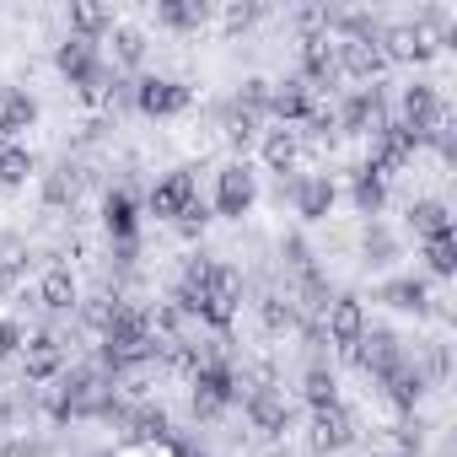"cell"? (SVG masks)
<instances>
[{
    "label": "cell",
    "instance_id": "cell-38",
    "mask_svg": "<svg viewBox=\"0 0 457 457\" xmlns=\"http://www.w3.org/2000/svg\"><path fill=\"white\" fill-rule=\"evenodd\" d=\"M398 253V243L382 232V226H371V232H366V264H387Z\"/></svg>",
    "mask_w": 457,
    "mask_h": 457
},
{
    "label": "cell",
    "instance_id": "cell-42",
    "mask_svg": "<svg viewBox=\"0 0 457 457\" xmlns=\"http://www.w3.org/2000/svg\"><path fill=\"white\" fill-rule=\"evenodd\" d=\"M280 253H286V264H291L296 275H312V253H307V243H302V237H286V248H280Z\"/></svg>",
    "mask_w": 457,
    "mask_h": 457
},
{
    "label": "cell",
    "instance_id": "cell-23",
    "mask_svg": "<svg viewBox=\"0 0 457 457\" xmlns=\"http://www.w3.org/2000/svg\"><path fill=\"white\" fill-rule=\"evenodd\" d=\"M409 226H414V237H446L452 232V210L441 204V199H414L409 204Z\"/></svg>",
    "mask_w": 457,
    "mask_h": 457
},
{
    "label": "cell",
    "instance_id": "cell-5",
    "mask_svg": "<svg viewBox=\"0 0 457 457\" xmlns=\"http://www.w3.org/2000/svg\"><path fill=\"white\" fill-rule=\"evenodd\" d=\"M135 108H140L145 119H172V113L188 108V87H178V81H167V76H145V81L135 87Z\"/></svg>",
    "mask_w": 457,
    "mask_h": 457
},
{
    "label": "cell",
    "instance_id": "cell-9",
    "mask_svg": "<svg viewBox=\"0 0 457 457\" xmlns=\"http://www.w3.org/2000/svg\"><path fill=\"white\" fill-rule=\"evenodd\" d=\"M334 49H339V71L355 76V81H371V87H377V76L387 71V54H382L377 38H345V44H334Z\"/></svg>",
    "mask_w": 457,
    "mask_h": 457
},
{
    "label": "cell",
    "instance_id": "cell-45",
    "mask_svg": "<svg viewBox=\"0 0 457 457\" xmlns=\"http://www.w3.org/2000/svg\"><path fill=\"white\" fill-rule=\"evenodd\" d=\"M12 140H17V135H12V129H6V124H0V151H6V145H12Z\"/></svg>",
    "mask_w": 457,
    "mask_h": 457
},
{
    "label": "cell",
    "instance_id": "cell-33",
    "mask_svg": "<svg viewBox=\"0 0 457 457\" xmlns=\"http://www.w3.org/2000/svg\"><path fill=\"white\" fill-rule=\"evenodd\" d=\"M302 393H307V403H312V409H334V403H339V382H334V371H323V366H312V371H307Z\"/></svg>",
    "mask_w": 457,
    "mask_h": 457
},
{
    "label": "cell",
    "instance_id": "cell-7",
    "mask_svg": "<svg viewBox=\"0 0 457 457\" xmlns=\"http://www.w3.org/2000/svg\"><path fill=\"white\" fill-rule=\"evenodd\" d=\"M350 355H355V361H361V371H366V377H377V382H382L393 366H403V350H398V339H393L387 328H366V334H361V345H355Z\"/></svg>",
    "mask_w": 457,
    "mask_h": 457
},
{
    "label": "cell",
    "instance_id": "cell-10",
    "mask_svg": "<svg viewBox=\"0 0 457 457\" xmlns=\"http://www.w3.org/2000/svg\"><path fill=\"white\" fill-rule=\"evenodd\" d=\"M323 318H328V339L350 355V350L361 345V334H366V307H361L355 296H334V302L323 307Z\"/></svg>",
    "mask_w": 457,
    "mask_h": 457
},
{
    "label": "cell",
    "instance_id": "cell-6",
    "mask_svg": "<svg viewBox=\"0 0 457 457\" xmlns=\"http://www.w3.org/2000/svg\"><path fill=\"white\" fill-rule=\"evenodd\" d=\"M377 44H382V54H387V65L398 60V65H425L430 54H436V44H430V33H420V28H409V22H398V28H382L377 33Z\"/></svg>",
    "mask_w": 457,
    "mask_h": 457
},
{
    "label": "cell",
    "instance_id": "cell-37",
    "mask_svg": "<svg viewBox=\"0 0 457 457\" xmlns=\"http://www.w3.org/2000/svg\"><path fill=\"white\" fill-rule=\"evenodd\" d=\"M113 307H119V296H87V302H81V323H87L92 334H103L108 318H113Z\"/></svg>",
    "mask_w": 457,
    "mask_h": 457
},
{
    "label": "cell",
    "instance_id": "cell-31",
    "mask_svg": "<svg viewBox=\"0 0 457 457\" xmlns=\"http://www.w3.org/2000/svg\"><path fill=\"white\" fill-rule=\"evenodd\" d=\"M129 430H135L140 441H167L172 420H167V409H162V403H140V409L129 414Z\"/></svg>",
    "mask_w": 457,
    "mask_h": 457
},
{
    "label": "cell",
    "instance_id": "cell-15",
    "mask_svg": "<svg viewBox=\"0 0 457 457\" xmlns=\"http://www.w3.org/2000/svg\"><path fill=\"white\" fill-rule=\"evenodd\" d=\"M188 199H199V188H194V172H167V178L151 188V215H162V220H178V215L188 210Z\"/></svg>",
    "mask_w": 457,
    "mask_h": 457
},
{
    "label": "cell",
    "instance_id": "cell-40",
    "mask_svg": "<svg viewBox=\"0 0 457 457\" xmlns=\"http://www.w3.org/2000/svg\"><path fill=\"white\" fill-rule=\"evenodd\" d=\"M253 22H259V6H226V12H220V28H226V33H243V28H253Z\"/></svg>",
    "mask_w": 457,
    "mask_h": 457
},
{
    "label": "cell",
    "instance_id": "cell-34",
    "mask_svg": "<svg viewBox=\"0 0 457 457\" xmlns=\"http://www.w3.org/2000/svg\"><path fill=\"white\" fill-rule=\"evenodd\" d=\"M259 318H264L270 334H286V328H296V302L291 296H264L259 302Z\"/></svg>",
    "mask_w": 457,
    "mask_h": 457
},
{
    "label": "cell",
    "instance_id": "cell-28",
    "mask_svg": "<svg viewBox=\"0 0 457 457\" xmlns=\"http://www.w3.org/2000/svg\"><path fill=\"white\" fill-rule=\"evenodd\" d=\"M71 28H76V38H97V33H108L113 28V6H97V0H76L71 6Z\"/></svg>",
    "mask_w": 457,
    "mask_h": 457
},
{
    "label": "cell",
    "instance_id": "cell-1",
    "mask_svg": "<svg viewBox=\"0 0 457 457\" xmlns=\"http://www.w3.org/2000/svg\"><path fill=\"white\" fill-rule=\"evenodd\" d=\"M188 403H194V420H215V414H226L237 398H243V382H237V371L232 366H215V361H204L194 377H188Z\"/></svg>",
    "mask_w": 457,
    "mask_h": 457
},
{
    "label": "cell",
    "instance_id": "cell-32",
    "mask_svg": "<svg viewBox=\"0 0 457 457\" xmlns=\"http://www.w3.org/2000/svg\"><path fill=\"white\" fill-rule=\"evenodd\" d=\"M253 129H259V119H253V113H243L237 103L226 108V113H220V135H226V145H237V151H248Z\"/></svg>",
    "mask_w": 457,
    "mask_h": 457
},
{
    "label": "cell",
    "instance_id": "cell-17",
    "mask_svg": "<svg viewBox=\"0 0 457 457\" xmlns=\"http://www.w3.org/2000/svg\"><path fill=\"white\" fill-rule=\"evenodd\" d=\"M339 76V49H334V38L328 33H318V38H302V81H312V87H328Z\"/></svg>",
    "mask_w": 457,
    "mask_h": 457
},
{
    "label": "cell",
    "instance_id": "cell-35",
    "mask_svg": "<svg viewBox=\"0 0 457 457\" xmlns=\"http://www.w3.org/2000/svg\"><path fill=\"white\" fill-rule=\"evenodd\" d=\"M425 264H430V275L446 280V275L457 270V237H452V232H446V237H430V243H425Z\"/></svg>",
    "mask_w": 457,
    "mask_h": 457
},
{
    "label": "cell",
    "instance_id": "cell-47",
    "mask_svg": "<svg viewBox=\"0 0 457 457\" xmlns=\"http://www.w3.org/2000/svg\"><path fill=\"white\" fill-rule=\"evenodd\" d=\"M275 457H280V452H275ZM286 457H291V452H286Z\"/></svg>",
    "mask_w": 457,
    "mask_h": 457
},
{
    "label": "cell",
    "instance_id": "cell-25",
    "mask_svg": "<svg viewBox=\"0 0 457 457\" xmlns=\"http://www.w3.org/2000/svg\"><path fill=\"white\" fill-rule=\"evenodd\" d=\"M382 382H387V398H393L398 409H414V403L425 398V371H420V366H409V361H403V366H393Z\"/></svg>",
    "mask_w": 457,
    "mask_h": 457
},
{
    "label": "cell",
    "instance_id": "cell-20",
    "mask_svg": "<svg viewBox=\"0 0 457 457\" xmlns=\"http://www.w3.org/2000/svg\"><path fill=\"white\" fill-rule=\"evenodd\" d=\"M264 162H270V172H280V183H286V172H296V162H302V129H270L264 135Z\"/></svg>",
    "mask_w": 457,
    "mask_h": 457
},
{
    "label": "cell",
    "instance_id": "cell-14",
    "mask_svg": "<svg viewBox=\"0 0 457 457\" xmlns=\"http://www.w3.org/2000/svg\"><path fill=\"white\" fill-rule=\"evenodd\" d=\"M248 420H253V430H264V436H286V430H291V403H286V393L253 387V393H248Z\"/></svg>",
    "mask_w": 457,
    "mask_h": 457
},
{
    "label": "cell",
    "instance_id": "cell-13",
    "mask_svg": "<svg viewBox=\"0 0 457 457\" xmlns=\"http://www.w3.org/2000/svg\"><path fill=\"white\" fill-rule=\"evenodd\" d=\"M291 199H296V215H302V220H328L339 188H334V178L312 172V178H296V183H291Z\"/></svg>",
    "mask_w": 457,
    "mask_h": 457
},
{
    "label": "cell",
    "instance_id": "cell-39",
    "mask_svg": "<svg viewBox=\"0 0 457 457\" xmlns=\"http://www.w3.org/2000/svg\"><path fill=\"white\" fill-rule=\"evenodd\" d=\"M22 345H28L22 323H12V318H0V361H12V355H17Z\"/></svg>",
    "mask_w": 457,
    "mask_h": 457
},
{
    "label": "cell",
    "instance_id": "cell-2",
    "mask_svg": "<svg viewBox=\"0 0 457 457\" xmlns=\"http://www.w3.org/2000/svg\"><path fill=\"white\" fill-rule=\"evenodd\" d=\"M339 119V129L345 135H366V140H377L387 124H393V113H387V97H382V87H366V92H355V97H345V108L334 113Z\"/></svg>",
    "mask_w": 457,
    "mask_h": 457
},
{
    "label": "cell",
    "instance_id": "cell-26",
    "mask_svg": "<svg viewBox=\"0 0 457 457\" xmlns=\"http://www.w3.org/2000/svg\"><path fill=\"white\" fill-rule=\"evenodd\" d=\"M350 199L361 215H377L387 204V178H377L371 167H355V183H350Z\"/></svg>",
    "mask_w": 457,
    "mask_h": 457
},
{
    "label": "cell",
    "instance_id": "cell-21",
    "mask_svg": "<svg viewBox=\"0 0 457 457\" xmlns=\"http://www.w3.org/2000/svg\"><path fill=\"white\" fill-rule=\"evenodd\" d=\"M38 307H49V312H71V307H81V286H76V275H71L65 264H54V270L44 275V286H38Z\"/></svg>",
    "mask_w": 457,
    "mask_h": 457
},
{
    "label": "cell",
    "instance_id": "cell-19",
    "mask_svg": "<svg viewBox=\"0 0 457 457\" xmlns=\"http://www.w3.org/2000/svg\"><path fill=\"white\" fill-rule=\"evenodd\" d=\"M103 226H108V237H113V243H135L140 215H135V199H129L124 188H113V194L103 199Z\"/></svg>",
    "mask_w": 457,
    "mask_h": 457
},
{
    "label": "cell",
    "instance_id": "cell-44",
    "mask_svg": "<svg viewBox=\"0 0 457 457\" xmlns=\"http://www.w3.org/2000/svg\"><path fill=\"white\" fill-rule=\"evenodd\" d=\"M0 457H28V446H17V441H12V446H0Z\"/></svg>",
    "mask_w": 457,
    "mask_h": 457
},
{
    "label": "cell",
    "instance_id": "cell-4",
    "mask_svg": "<svg viewBox=\"0 0 457 457\" xmlns=\"http://www.w3.org/2000/svg\"><path fill=\"white\" fill-rule=\"evenodd\" d=\"M253 199H259V178L248 172V162L220 167V178H215V210H220V215L243 220V215L253 210Z\"/></svg>",
    "mask_w": 457,
    "mask_h": 457
},
{
    "label": "cell",
    "instance_id": "cell-22",
    "mask_svg": "<svg viewBox=\"0 0 457 457\" xmlns=\"http://www.w3.org/2000/svg\"><path fill=\"white\" fill-rule=\"evenodd\" d=\"M162 28H178V33H199L210 22V0H162L156 6Z\"/></svg>",
    "mask_w": 457,
    "mask_h": 457
},
{
    "label": "cell",
    "instance_id": "cell-24",
    "mask_svg": "<svg viewBox=\"0 0 457 457\" xmlns=\"http://www.w3.org/2000/svg\"><path fill=\"white\" fill-rule=\"evenodd\" d=\"M0 124H6L12 135L33 129V124H38V97L22 92V87H6V97H0Z\"/></svg>",
    "mask_w": 457,
    "mask_h": 457
},
{
    "label": "cell",
    "instance_id": "cell-43",
    "mask_svg": "<svg viewBox=\"0 0 457 457\" xmlns=\"http://www.w3.org/2000/svg\"><path fill=\"white\" fill-rule=\"evenodd\" d=\"M17 280H22V275H12V270H0V296H12V291H17Z\"/></svg>",
    "mask_w": 457,
    "mask_h": 457
},
{
    "label": "cell",
    "instance_id": "cell-12",
    "mask_svg": "<svg viewBox=\"0 0 457 457\" xmlns=\"http://www.w3.org/2000/svg\"><path fill=\"white\" fill-rule=\"evenodd\" d=\"M22 371H28V382H54L65 371V345L54 334H33L22 345Z\"/></svg>",
    "mask_w": 457,
    "mask_h": 457
},
{
    "label": "cell",
    "instance_id": "cell-41",
    "mask_svg": "<svg viewBox=\"0 0 457 457\" xmlns=\"http://www.w3.org/2000/svg\"><path fill=\"white\" fill-rule=\"evenodd\" d=\"M178 226H183L188 237H194V232H204V226H210V204H204V199H188V210L178 215Z\"/></svg>",
    "mask_w": 457,
    "mask_h": 457
},
{
    "label": "cell",
    "instance_id": "cell-11",
    "mask_svg": "<svg viewBox=\"0 0 457 457\" xmlns=\"http://www.w3.org/2000/svg\"><path fill=\"white\" fill-rule=\"evenodd\" d=\"M312 108H318V103H312V87H307L302 76H296V81H280V87L270 92V119H280L286 129L307 124V119H312Z\"/></svg>",
    "mask_w": 457,
    "mask_h": 457
},
{
    "label": "cell",
    "instance_id": "cell-16",
    "mask_svg": "<svg viewBox=\"0 0 457 457\" xmlns=\"http://www.w3.org/2000/svg\"><path fill=\"white\" fill-rule=\"evenodd\" d=\"M54 65H60V76L71 81V87H87L92 76H97V44H87V38H65L60 49H54Z\"/></svg>",
    "mask_w": 457,
    "mask_h": 457
},
{
    "label": "cell",
    "instance_id": "cell-30",
    "mask_svg": "<svg viewBox=\"0 0 457 457\" xmlns=\"http://www.w3.org/2000/svg\"><path fill=\"white\" fill-rule=\"evenodd\" d=\"M108 44H113V65H140L145 60V33L129 28V22H113L108 28Z\"/></svg>",
    "mask_w": 457,
    "mask_h": 457
},
{
    "label": "cell",
    "instance_id": "cell-8",
    "mask_svg": "<svg viewBox=\"0 0 457 457\" xmlns=\"http://www.w3.org/2000/svg\"><path fill=\"white\" fill-rule=\"evenodd\" d=\"M307 441H312V452H345L350 441H355V420H350V409H312V430H307Z\"/></svg>",
    "mask_w": 457,
    "mask_h": 457
},
{
    "label": "cell",
    "instance_id": "cell-36",
    "mask_svg": "<svg viewBox=\"0 0 457 457\" xmlns=\"http://www.w3.org/2000/svg\"><path fill=\"white\" fill-rule=\"evenodd\" d=\"M270 92H275V87L253 76V81H243V92H237V108H243V113H253V119H270Z\"/></svg>",
    "mask_w": 457,
    "mask_h": 457
},
{
    "label": "cell",
    "instance_id": "cell-27",
    "mask_svg": "<svg viewBox=\"0 0 457 457\" xmlns=\"http://www.w3.org/2000/svg\"><path fill=\"white\" fill-rule=\"evenodd\" d=\"M382 302L398 307V312H425V307H430V291H425V280L403 275V280H387V286H382Z\"/></svg>",
    "mask_w": 457,
    "mask_h": 457
},
{
    "label": "cell",
    "instance_id": "cell-18",
    "mask_svg": "<svg viewBox=\"0 0 457 457\" xmlns=\"http://www.w3.org/2000/svg\"><path fill=\"white\" fill-rule=\"evenodd\" d=\"M199 302L232 307V312H237V302H243V275H237L232 264H210V275H204V286H199ZM194 318H199V312H194Z\"/></svg>",
    "mask_w": 457,
    "mask_h": 457
},
{
    "label": "cell",
    "instance_id": "cell-3",
    "mask_svg": "<svg viewBox=\"0 0 457 457\" xmlns=\"http://www.w3.org/2000/svg\"><path fill=\"white\" fill-rule=\"evenodd\" d=\"M414 151H420V135H414L409 124H387V129L371 140V156H366V167H371L377 178H393V172H403V167L414 162Z\"/></svg>",
    "mask_w": 457,
    "mask_h": 457
},
{
    "label": "cell",
    "instance_id": "cell-29",
    "mask_svg": "<svg viewBox=\"0 0 457 457\" xmlns=\"http://www.w3.org/2000/svg\"><path fill=\"white\" fill-rule=\"evenodd\" d=\"M33 172H38V156L28 145H6V151H0V188H22Z\"/></svg>",
    "mask_w": 457,
    "mask_h": 457
},
{
    "label": "cell",
    "instance_id": "cell-46",
    "mask_svg": "<svg viewBox=\"0 0 457 457\" xmlns=\"http://www.w3.org/2000/svg\"><path fill=\"white\" fill-rule=\"evenodd\" d=\"M178 457H204V452H188V446H183V452H178Z\"/></svg>",
    "mask_w": 457,
    "mask_h": 457
}]
</instances>
